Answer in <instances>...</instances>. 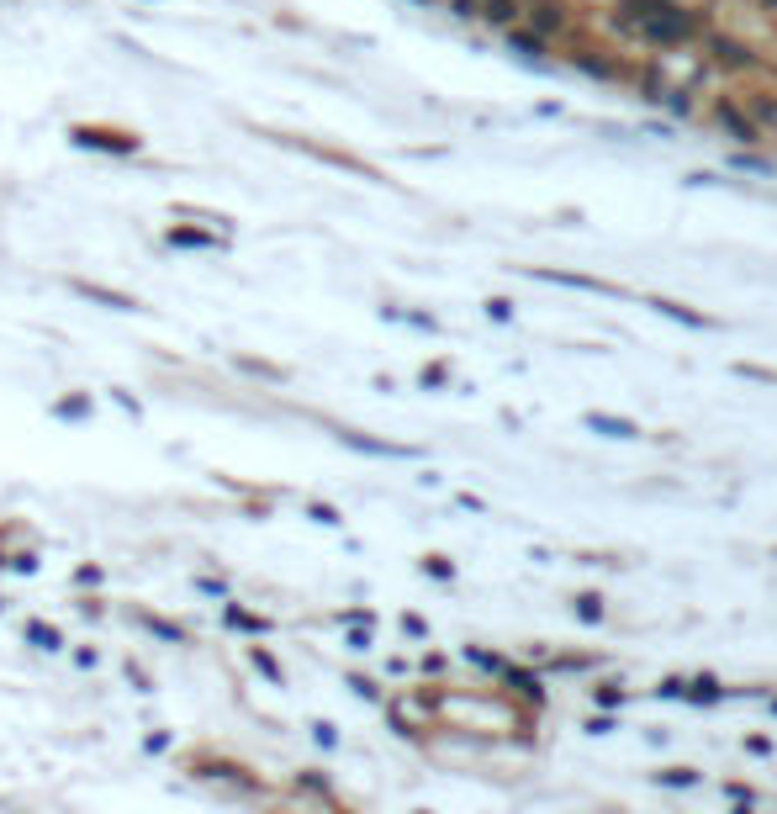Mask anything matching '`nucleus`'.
<instances>
[{"mask_svg":"<svg viewBox=\"0 0 777 814\" xmlns=\"http://www.w3.org/2000/svg\"><path fill=\"white\" fill-rule=\"evenodd\" d=\"M74 143L85 148H111V154H133L138 133H111V127H74Z\"/></svg>","mask_w":777,"mask_h":814,"instance_id":"f257e3e1","label":"nucleus"},{"mask_svg":"<svg viewBox=\"0 0 777 814\" xmlns=\"http://www.w3.org/2000/svg\"><path fill=\"white\" fill-rule=\"evenodd\" d=\"M27 635H32L37 645H48V651H53V645H59V629H43V624H32Z\"/></svg>","mask_w":777,"mask_h":814,"instance_id":"f03ea898","label":"nucleus"}]
</instances>
